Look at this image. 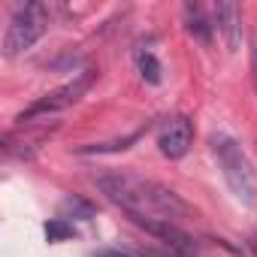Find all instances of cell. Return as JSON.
<instances>
[{
    "label": "cell",
    "mask_w": 257,
    "mask_h": 257,
    "mask_svg": "<svg viewBox=\"0 0 257 257\" xmlns=\"http://www.w3.org/2000/svg\"><path fill=\"white\" fill-rule=\"evenodd\" d=\"M97 188L106 194V200L121 206L134 221H170V224H176L179 218L194 215V209L173 188H167L155 179H143L137 173L100 176Z\"/></svg>",
    "instance_id": "6da1fadb"
},
{
    "label": "cell",
    "mask_w": 257,
    "mask_h": 257,
    "mask_svg": "<svg viewBox=\"0 0 257 257\" xmlns=\"http://www.w3.org/2000/svg\"><path fill=\"white\" fill-rule=\"evenodd\" d=\"M209 146H212V155H215V161L221 167V176H224L230 194L245 209H254L257 206V182H254V170H251L242 146L227 134H212Z\"/></svg>",
    "instance_id": "7a4b0ae2"
},
{
    "label": "cell",
    "mask_w": 257,
    "mask_h": 257,
    "mask_svg": "<svg viewBox=\"0 0 257 257\" xmlns=\"http://www.w3.org/2000/svg\"><path fill=\"white\" fill-rule=\"evenodd\" d=\"M97 82V70H82V73H76L70 82H64L61 88H55V91H49V94H43L40 100H34L16 121L19 124H28V121H37V118H46V115H55V112H64V109H70L73 103H79L88 91H91V85Z\"/></svg>",
    "instance_id": "3957f363"
},
{
    "label": "cell",
    "mask_w": 257,
    "mask_h": 257,
    "mask_svg": "<svg viewBox=\"0 0 257 257\" xmlns=\"http://www.w3.org/2000/svg\"><path fill=\"white\" fill-rule=\"evenodd\" d=\"M49 25V13L43 4H25L13 13L10 25H7V37H4V55L7 58H19L22 52H28Z\"/></svg>",
    "instance_id": "277c9868"
},
{
    "label": "cell",
    "mask_w": 257,
    "mask_h": 257,
    "mask_svg": "<svg viewBox=\"0 0 257 257\" xmlns=\"http://www.w3.org/2000/svg\"><path fill=\"white\" fill-rule=\"evenodd\" d=\"M194 143V127L188 118H173L161 127V134H158V149L164 158L176 161V158H185L188 149Z\"/></svg>",
    "instance_id": "5b68a950"
},
{
    "label": "cell",
    "mask_w": 257,
    "mask_h": 257,
    "mask_svg": "<svg viewBox=\"0 0 257 257\" xmlns=\"http://www.w3.org/2000/svg\"><path fill=\"white\" fill-rule=\"evenodd\" d=\"M215 22H218L221 34L227 37V46L239 49V43H242V10L236 4H218L215 7Z\"/></svg>",
    "instance_id": "8992f818"
},
{
    "label": "cell",
    "mask_w": 257,
    "mask_h": 257,
    "mask_svg": "<svg viewBox=\"0 0 257 257\" xmlns=\"http://www.w3.org/2000/svg\"><path fill=\"white\" fill-rule=\"evenodd\" d=\"M185 28H188V34H194L200 43H209V40H212V28H215V25L206 19L203 7L188 4V7H185Z\"/></svg>",
    "instance_id": "52a82bcc"
},
{
    "label": "cell",
    "mask_w": 257,
    "mask_h": 257,
    "mask_svg": "<svg viewBox=\"0 0 257 257\" xmlns=\"http://www.w3.org/2000/svg\"><path fill=\"white\" fill-rule=\"evenodd\" d=\"M137 67H140V76H143L149 85H158V82H161V64H158V58H155L149 49H140V52H137Z\"/></svg>",
    "instance_id": "ba28073f"
},
{
    "label": "cell",
    "mask_w": 257,
    "mask_h": 257,
    "mask_svg": "<svg viewBox=\"0 0 257 257\" xmlns=\"http://www.w3.org/2000/svg\"><path fill=\"white\" fill-rule=\"evenodd\" d=\"M43 233H46V239L49 242H67V239H73L76 236V227L67 221V218H49L46 221V227H43Z\"/></svg>",
    "instance_id": "9c48e42d"
},
{
    "label": "cell",
    "mask_w": 257,
    "mask_h": 257,
    "mask_svg": "<svg viewBox=\"0 0 257 257\" xmlns=\"http://www.w3.org/2000/svg\"><path fill=\"white\" fill-rule=\"evenodd\" d=\"M251 82H254V91H257V40H254V49H251Z\"/></svg>",
    "instance_id": "30bf717a"
},
{
    "label": "cell",
    "mask_w": 257,
    "mask_h": 257,
    "mask_svg": "<svg viewBox=\"0 0 257 257\" xmlns=\"http://www.w3.org/2000/svg\"><path fill=\"white\" fill-rule=\"evenodd\" d=\"M94 257H131V254H124V251H97Z\"/></svg>",
    "instance_id": "8fae6325"
},
{
    "label": "cell",
    "mask_w": 257,
    "mask_h": 257,
    "mask_svg": "<svg viewBox=\"0 0 257 257\" xmlns=\"http://www.w3.org/2000/svg\"><path fill=\"white\" fill-rule=\"evenodd\" d=\"M251 248H254V251H257V239H251Z\"/></svg>",
    "instance_id": "7c38bea8"
}]
</instances>
